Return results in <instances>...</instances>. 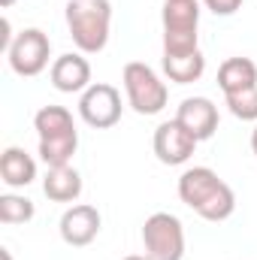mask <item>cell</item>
Here are the masks:
<instances>
[{"label":"cell","instance_id":"12","mask_svg":"<svg viewBox=\"0 0 257 260\" xmlns=\"http://www.w3.org/2000/svg\"><path fill=\"white\" fill-rule=\"evenodd\" d=\"M257 85V64L251 58H227L218 67V88L224 94H236Z\"/></svg>","mask_w":257,"mask_h":260},{"label":"cell","instance_id":"17","mask_svg":"<svg viewBox=\"0 0 257 260\" xmlns=\"http://www.w3.org/2000/svg\"><path fill=\"white\" fill-rule=\"evenodd\" d=\"M79 148V133H64V136H52V139H40V157L46 167H70L73 154Z\"/></svg>","mask_w":257,"mask_h":260},{"label":"cell","instance_id":"14","mask_svg":"<svg viewBox=\"0 0 257 260\" xmlns=\"http://www.w3.org/2000/svg\"><path fill=\"white\" fill-rule=\"evenodd\" d=\"M164 73L176 85H191L206 73V58L203 52H188V55H164Z\"/></svg>","mask_w":257,"mask_h":260},{"label":"cell","instance_id":"25","mask_svg":"<svg viewBox=\"0 0 257 260\" xmlns=\"http://www.w3.org/2000/svg\"><path fill=\"white\" fill-rule=\"evenodd\" d=\"M124 260H148L145 254H130V257H124Z\"/></svg>","mask_w":257,"mask_h":260},{"label":"cell","instance_id":"7","mask_svg":"<svg viewBox=\"0 0 257 260\" xmlns=\"http://www.w3.org/2000/svg\"><path fill=\"white\" fill-rule=\"evenodd\" d=\"M100 212L88 203H79L73 209H67L64 218H61V239L73 248H82V245H91L100 233Z\"/></svg>","mask_w":257,"mask_h":260},{"label":"cell","instance_id":"3","mask_svg":"<svg viewBox=\"0 0 257 260\" xmlns=\"http://www.w3.org/2000/svg\"><path fill=\"white\" fill-rule=\"evenodd\" d=\"M142 248L148 260H182L185 257V227L170 212H154L142 224Z\"/></svg>","mask_w":257,"mask_h":260},{"label":"cell","instance_id":"20","mask_svg":"<svg viewBox=\"0 0 257 260\" xmlns=\"http://www.w3.org/2000/svg\"><path fill=\"white\" fill-rule=\"evenodd\" d=\"M227 100V109L242 118V121H257V85L254 88H245V91H236V94H224Z\"/></svg>","mask_w":257,"mask_h":260},{"label":"cell","instance_id":"4","mask_svg":"<svg viewBox=\"0 0 257 260\" xmlns=\"http://www.w3.org/2000/svg\"><path fill=\"white\" fill-rule=\"evenodd\" d=\"M6 55H9L12 73L30 79V76H40V73L49 67L52 40H49L40 27H27V30H21V34L12 40V46L6 49Z\"/></svg>","mask_w":257,"mask_h":260},{"label":"cell","instance_id":"5","mask_svg":"<svg viewBox=\"0 0 257 260\" xmlns=\"http://www.w3.org/2000/svg\"><path fill=\"white\" fill-rule=\"evenodd\" d=\"M79 115L88 127L97 130L115 127L121 121V94H118V88H112L106 82H94L79 97Z\"/></svg>","mask_w":257,"mask_h":260},{"label":"cell","instance_id":"2","mask_svg":"<svg viewBox=\"0 0 257 260\" xmlns=\"http://www.w3.org/2000/svg\"><path fill=\"white\" fill-rule=\"evenodd\" d=\"M121 82H124L127 103L139 115H157L170 100V91L160 82V76L142 61H130L121 73Z\"/></svg>","mask_w":257,"mask_h":260},{"label":"cell","instance_id":"23","mask_svg":"<svg viewBox=\"0 0 257 260\" xmlns=\"http://www.w3.org/2000/svg\"><path fill=\"white\" fill-rule=\"evenodd\" d=\"M251 151L257 154V124H254V130H251Z\"/></svg>","mask_w":257,"mask_h":260},{"label":"cell","instance_id":"24","mask_svg":"<svg viewBox=\"0 0 257 260\" xmlns=\"http://www.w3.org/2000/svg\"><path fill=\"white\" fill-rule=\"evenodd\" d=\"M0 257H3V260H12V254H9V248H0Z\"/></svg>","mask_w":257,"mask_h":260},{"label":"cell","instance_id":"11","mask_svg":"<svg viewBox=\"0 0 257 260\" xmlns=\"http://www.w3.org/2000/svg\"><path fill=\"white\" fill-rule=\"evenodd\" d=\"M0 179L9 188H27L37 179V160L24 148H6L0 154Z\"/></svg>","mask_w":257,"mask_h":260},{"label":"cell","instance_id":"22","mask_svg":"<svg viewBox=\"0 0 257 260\" xmlns=\"http://www.w3.org/2000/svg\"><path fill=\"white\" fill-rule=\"evenodd\" d=\"M215 15H233L239 6H242V0H203Z\"/></svg>","mask_w":257,"mask_h":260},{"label":"cell","instance_id":"6","mask_svg":"<svg viewBox=\"0 0 257 260\" xmlns=\"http://www.w3.org/2000/svg\"><path fill=\"white\" fill-rule=\"evenodd\" d=\"M197 142H200V139L194 136L191 130L182 127L176 118H173V121H164L160 127L154 130V154H157V160L167 164V167L185 164L194 154Z\"/></svg>","mask_w":257,"mask_h":260},{"label":"cell","instance_id":"21","mask_svg":"<svg viewBox=\"0 0 257 260\" xmlns=\"http://www.w3.org/2000/svg\"><path fill=\"white\" fill-rule=\"evenodd\" d=\"M200 49L197 30H164V55H188Z\"/></svg>","mask_w":257,"mask_h":260},{"label":"cell","instance_id":"16","mask_svg":"<svg viewBox=\"0 0 257 260\" xmlns=\"http://www.w3.org/2000/svg\"><path fill=\"white\" fill-rule=\"evenodd\" d=\"M34 127L40 133V139H52V136L73 133L76 124H73L70 109H64V106H43V109L34 115Z\"/></svg>","mask_w":257,"mask_h":260},{"label":"cell","instance_id":"18","mask_svg":"<svg viewBox=\"0 0 257 260\" xmlns=\"http://www.w3.org/2000/svg\"><path fill=\"white\" fill-rule=\"evenodd\" d=\"M233 209H236V197H233V188L224 182L215 194L197 209V215L206 218V221H227V218L233 215Z\"/></svg>","mask_w":257,"mask_h":260},{"label":"cell","instance_id":"26","mask_svg":"<svg viewBox=\"0 0 257 260\" xmlns=\"http://www.w3.org/2000/svg\"><path fill=\"white\" fill-rule=\"evenodd\" d=\"M12 3H15V0H0V6H12Z\"/></svg>","mask_w":257,"mask_h":260},{"label":"cell","instance_id":"8","mask_svg":"<svg viewBox=\"0 0 257 260\" xmlns=\"http://www.w3.org/2000/svg\"><path fill=\"white\" fill-rule=\"evenodd\" d=\"M176 121L185 130H191L203 142L218 130V109L209 97H188V100H182V106L176 112Z\"/></svg>","mask_w":257,"mask_h":260},{"label":"cell","instance_id":"1","mask_svg":"<svg viewBox=\"0 0 257 260\" xmlns=\"http://www.w3.org/2000/svg\"><path fill=\"white\" fill-rule=\"evenodd\" d=\"M67 27L79 52L85 55L103 52L109 43V27H112V3L109 0H70Z\"/></svg>","mask_w":257,"mask_h":260},{"label":"cell","instance_id":"15","mask_svg":"<svg viewBox=\"0 0 257 260\" xmlns=\"http://www.w3.org/2000/svg\"><path fill=\"white\" fill-rule=\"evenodd\" d=\"M160 21H164V30H197L200 3L197 0H164Z\"/></svg>","mask_w":257,"mask_h":260},{"label":"cell","instance_id":"13","mask_svg":"<svg viewBox=\"0 0 257 260\" xmlns=\"http://www.w3.org/2000/svg\"><path fill=\"white\" fill-rule=\"evenodd\" d=\"M43 194L55 203H73L82 194V176L73 167H49L43 179Z\"/></svg>","mask_w":257,"mask_h":260},{"label":"cell","instance_id":"10","mask_svg":"<svg viewBox=\"0 0 257 260\" xmlns=\"http://www.w3.org/2000/svg\"><path fill=\"white\" fill-rule=\"evenodd\" d=\"M221 185H224V182L218 179L215 170H209V167H191V170H185L182 179H179V197H182L185 206H191L194 212H197Z\"/></svg>","mask_w":257,"mask_h":260},{"label":"cell","instance_id":"19","mask_svg":"<svg viewBox=\"0 0 257 260\" xmlns=\"http://www.w3.org/2000/svg\"><path fill=\"white\" fill-rule=\"evenodd\" d=\"M34 215H37V209H34V203L27 197H18V194L0 197V221L3 224H27Z\"/></svg>","mask_w":257,"mask_h":260},{"label":"cell","instance_id":"9","mask_svg":"<svg viewBox=\"0 0 257 260\" xmlns=\"http://www.w3.org/2000/svg\"><path fill=\"white\" fill-rule=\"evenodd\" d=\"M52 85L61 94H79L91 88V64L82 55L67 52L52 64Z\"/></svg>","mask_w":257,"mask_h":260}]
</instances>
